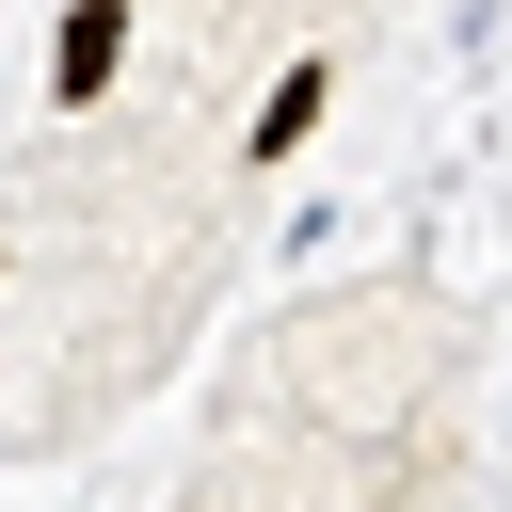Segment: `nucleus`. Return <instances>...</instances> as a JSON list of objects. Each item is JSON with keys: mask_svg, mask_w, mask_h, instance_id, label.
<instances>
[{"mask_svg": "<svg viewBox=\"0 0 512 512\" xmlns=\"http://www.w3.org/2000/svg\"><path fill=\"white\" fill-rule=\"evenodd\" d=\"M112 64H128V0H64V16H48V96H64V112H96V96H112Z\"/></svg>", "mask_w": 512, "mask_h": 512, "instance_id": "obj_1", "label": "nucleus"}, {"mask_svg": "<svg viewBox=\"0 0 512 512\" xmlns=\"http://www.w3.org/2000/svg\"><path fill=\"white\" fill-rule=\"evenodd\" d=\"M320 112H336V64L304 48V64H288V80L256 96V128H240V144H256V160H304V128H320Z\"/></svg>", "mask_w": 512, "mask_h": 512, "instance_id": "obj_2", "label": "nucleus"}, {"mask_svg": "<svg viewBox=\"0 0 512 512\" xmlns=\"http://www.w3.org/2000/svg\"><path fill=\"white\" fill-rule=\"evenodd\" d=\"M0 272H16V240H0Z\"/></svg>", "mask_w": 512, "mask_h": 512, "instance_id": "obj_3", "label": "nucleus"}]
</instances>
